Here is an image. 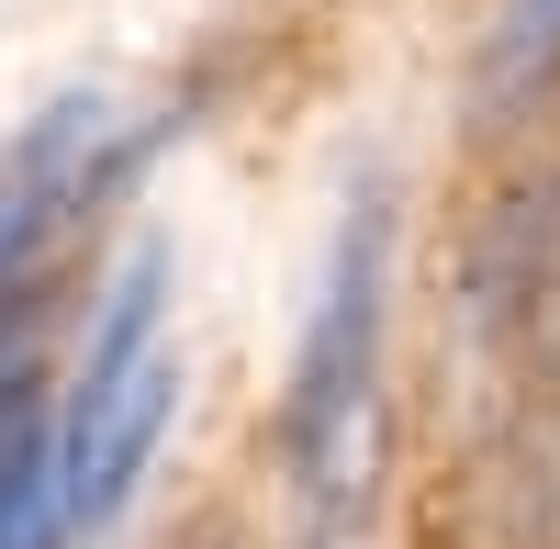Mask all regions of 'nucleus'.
Masks as SVG:
<instances>
[{"instance_id": "obj_1", "label": "nucleus", "mask_w": 560, "mask_h": 549, "mask_svg": "<svg viewBox=\"0 0 560 549\" xmlns=\"http://www.w3.org/2000/svg\"><path fill=\"white\" fill-rule=\"evenodd\" d=\"M382 247H393L382 202H359L348 236H337V269H325V303L303 326L292 416H280L314 538H348L370 482H382Z\"/></svg>"}, {"instance_id": "obj_2", "label": "nucleus", "mask_w": 560, "mask_h": 549, "mask_svg": "<svg viewBox=\"0 0 560 549\" xmlns=\"http://www.w3.org/2000/svg\"><path fill=\"white\" fill-rule=\"evenodd\" d=\"M124 157H135V135L113 124V102H90V90L12 135V157H0V292L34 281V258L124 179Z\"/></svg>"}, {"instance_id": "obj_3", "label": "nucleus", "mask_w": 560, "mask_h": 549, "mask_svg": "<svg viewBox=\"0 0 560 549\" xmlns=\"http://www.w3.org/2000/svg\"><path fill=\"white\" fill-rule=\"evenodd\" d=\"M168 393H179L168 348L124 359V371H79L68 416H57L68 527H113V516H124V493H135V471H147V448H158V427H168Z\"/></svg>"}, {"instance_id": "obj_4", "label": "nucleus", "mask_w": 560, "mask_h": 549, "mask_svg": "<svg viewBox=\"0 0 560 549\" xmlns=\"http://www.w3.org/2000/svg\"><path fill=\"white\" fill-rule=\"evenodd\" d=\"M68 538V460H57V416H34L0 437V549H57Z\"/></svg>"}, {"instance_id": "obj_5", "label": "nucleus", "mask_w": 560, "mask_h": 549, "mask_svg": "<svg viewBox=\"0 0 560 549\" xmlns=\"http://www.w3.org/2000/svg\"><path fill=\"white\" fill-rule=\"evenodd\" d=\"M560 68V0H504L493 12V45H482V79L516 102V90H538Z\"/></svg>"}]
</instances>
